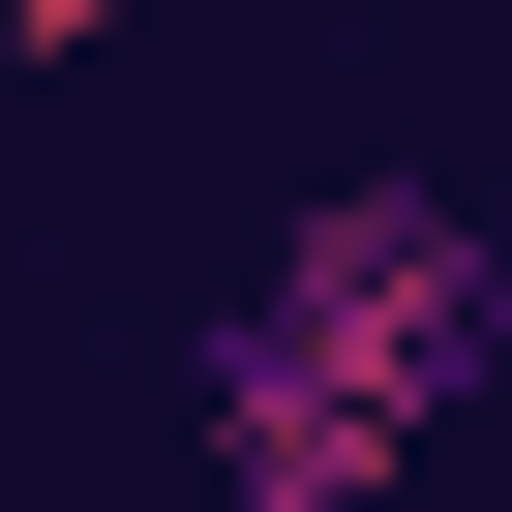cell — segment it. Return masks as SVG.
I'll return each instance as SVG.
<instances>
[{
  "instance_id": "obj_1",
  "label": "cell",
  "mask_w": 512,
  "mask_h": 512,
  "mask_svg": "<svg viewBox=\"0 0 512 512\" xmlns=\"http://www.w3.org/2000/svg\"><path fill=\"white\" fill-rule=\"evenodd\" d=\"M512 362V241L452 181H332L211 302V512H392V452Z\"/></svg>"
}]
</instances>
